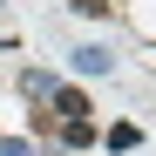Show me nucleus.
<instances>
[{
	"label": "nucleus",
	"instance_id": "1",
	"mask_svg": "<svg viewBox=\"0 0 156 156\" xmlns=\"http://www.w3.org/2000/svg\"><path fill=\"white\" fill-rule=\"evenodd\" d=\"M68 61H75V75H109V68H115V55H109L102 41H88V48H75Z\"/></svg>",
	"mask_w": 156,
	"mask_h": 156
},
{
	"label": "nucleus",
	"instance_id": "2",
	"mask_svg": "<svg viewBox=\"0 0 156 156\" xmlns=\"http://www.w3.org/2000/svg\"><path fill=\"white\" fill-rule=\"evenodd\" d=\"M48 115H61V122H88V95L82 88H55V109Z\"/></svg>",
	"mask_w": 156,
	"mask_h": 156
},
{
	"label": "nucleus",
	"instance_id": "3",
	"mask_svg": "<svg viewBox=\"0 0 156 156\" xmlns=\"http://www.w3.org/2000/svg\"><path fill=\"white\" fill-rule=\"evenodd\" d=\"M55 75H48V68H27V75H20V95H27V102H55Z\"/></svg>",
	"mask_w": 156,
	"mask_h": 156
},
{
	"label": "nucleus",
	"instance_id": "4",
	"mask_svg": "<svg viewBox=\"0 0 156 156\" xmlns=\"http://www.w3.org/2000/svg\"><path fill=\"white\" fill-rule=\"evenodd\" d=\"M61 143H68V149H88V143H95V122H61Z\"/></svg>",
	"mask_w": 156,
	"mask_h": 156
},
{
	"label": "nucleus",
	"instance_id": "5",
	"mask_svg": "<svg viewBox=\"0 0 156 156\" xmlns=\"http://www.w3.org/2000/svg\"><path fill=\"white\" fill-rule=\"evenodd\" d=\"M136 143H143L136 122H115V129H109V149H136Z\"/></svg>",
	"mask_w": 156,
	"mask_h": 156
},
{
	"label": "nucleus",
	"instance_id": "6",
	"mask_svg": "<svg viewBox=\"0 0 156 156\" xmlns=\"http://www.w3.org/2000/svg\"><path fill=\"white\" fill-rule=\"evenodd\" d=\"M109 7H115V0H75V14H88V20H102Z\"/></svg>",
	"mask_w": 156,
	"mask_h": 156
},
{
	"label": "nucleus",
	"instance_id": "7",
	"mask_svg": "<svg viewBox=\"0 0 156 156\" xmlns=\"http://www.w3.org/2000/svg\"><path fill=\"white\" fill-rule=\"evenodd\" d=\"M0 156H34V149L20 143V136H0Z\"/></svg>",
	"mask_w": 156,
	"mask_h": 156
}]
</instances>
